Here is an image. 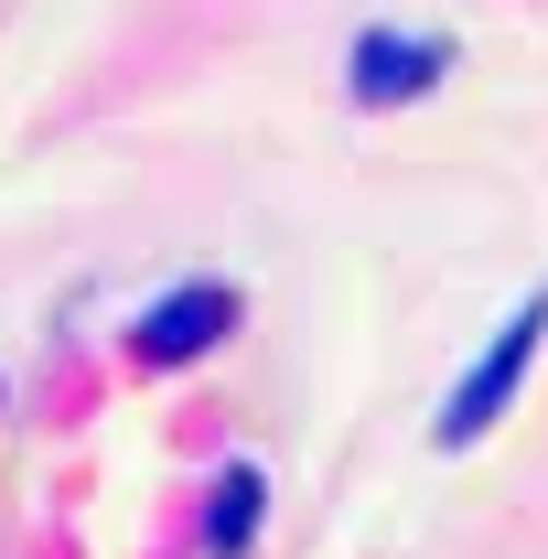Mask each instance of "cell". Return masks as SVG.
Wrapping results in <instances>:
<instances>
[{
  "instance_id": "cell-1",
  "label": "cell",
  "mask_w": 548,
  "mask_h": 559,
  "mask_svg": "<svg viewBox=\"0 0 548 559\" xmlns=\"http://www.w3.org/2000/svg\"><path fill=\"white\" fill-rule=\"evenodd\" d=\"M538 334H548V290H538V301H527V312H516V323H505V334H495V345L474 355V366H463V388L441 399V419H430V441H441V452H474L484 430L505 419L516 377L538 366Z\"/></svg>"
},
{
  "instance_id": "cell-2",
  "label": "cell",
  "mask_w": 548,
  "mask_h": 559,
  "mask_svg": "<svg viewBox=\"0 0 548 559\" xmlns=\"http://www.w3.org/2000/svg\"><path fill=\"white\" fill-rule=\"evenodd\" d=\"M226 323H237V290H226V280H183L172 301H151V312H140L130 345H140V366H194Z\"/></svg>"
},
{
  "instance_id": "cell-3",
  "label": "cell",
  "mask_w": 548,
  "mask_h": 559,
  "mask_svg": "<svg viewBox=\"0 0 548 559\" xmlns=\"http://www.w3.org/2000/svg\"><path fill=\"white\" fill-rule=\"evenodd\" d=\"M441 66H452V44H441V33H388V22H377V33L355 44V97H366V108L430 97V86H441Z\"/></svg>"
},
{
  "instance_id": "cell-4",
  "label": "cell",
  "mask_w": 548,
  "mask_h": 559,
  "mask_svg": "<svg viewBox=\"0 0 548 559\" xmlns=\"http://www.w3.org/2000/svg\"><path fill=\"white\" fill-rule=\"evenodd\" d=\"M248 527H259V474H248V463H237V474H226V485H215V549L237 559V549H248Z\"/></svg>"
}]
</instances>
